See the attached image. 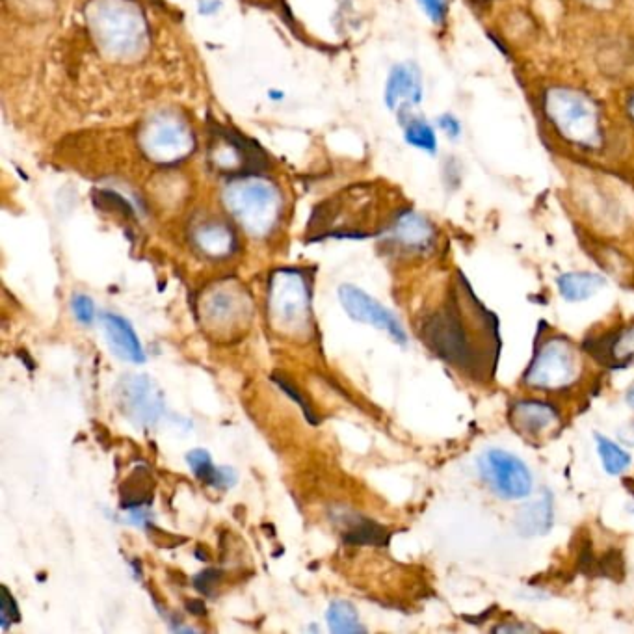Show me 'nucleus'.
<instances>
[{
  "mask_svg": "<svg viewBox=\"0 0 634 634\" xmlns=\"http://www.w3.org/2000/svg\"><path fill=\"white\" fill-rule=\"evenodd\" d=\"M473 292L469 289L467 292V307H458V300H452L450 304L441 307L436 313H432L430 317L423 322L424 343L428 344V348L441 357L443 361L450 363L452 367L467 372L469 376L478 378V372L482 376H486V369L495 370L497 361H493L488 354H484L482 350H478V346H491L495 350H501V346L480 341L476 337H471L469 328H467V313H469V305H471Z\"/></svg>",
  "mask_w": 634,
  "mask_h": 634,
  "instance_id": "nucleus-1",
  "label": "nucleus"
},
{
  "mask_svg": "<svg viewBox=\"0 0 634 634\" xmlns=\"http://www.w3.org/2000/svg\"><path fill=\"white\" fill-rule=\"evenodd\" d=\"M86 21L93 41L108 58L131 62L146 54L149 27L133 0H92L86 6Z\"/></svg>",
  "mask_w": 634,
  "mask_h": 634,
  "instance_id": "nucleus-2",
  "label": "nucleus"
},
{
  "mask_svg": "<svg viewBox=\"0 0 634 634\" xmlns=\"http://www.w3.org/2000/svg\"><path fill=\"white\" fill-rule=\"evenodd\" d=\"M543 114L556 136L581 151L595 153L605 146L601 106L590 93L571 86H553L543 93Z\"/></svg>",
  "mask_w": 634,
  "mask_h": 634,
  "instance_id": "nucleus-3",
  "label": "nucleus"
},
{
  "mask_svg": "<svg viewBox=\"0 0 634 634\" xmlns=\"http://www.w3.org/2000/svg\"><path fill=\"white\" fill-rule=\"evenodd\" d=\"M224 203L253 237H265L279 222L283 199L278 186L257 177L229 181L225 186Z\"/></svg>",
  "mask_w": 634,
  "mask_h": 634,
  "instance_id": "nucleus-4",
  "label": "nucleus"
},
{
  "mask_svg": "<svg viewBox=\"0 0 634 634\" xmlns=\"http://www.w3.org/2000/svg\"><path fill=\"white\" fill-rule=\"evenodd\" d=\"M268 315L285 335H305L311 328V292L298 270H278L268 287Z\"/></svg>",
  "mask_w": 634,
  "mask_h": 634,
  "instance_id": "nucleus-5",
  "label": "nucleus"
},
{
  "mask_svg": "<svg viewBox=\"0 0 634 634\" xmlns=\"http://www.w3.org/2000/svg\"><path fill=\"white\" fill-rule=\"evenodd\" d=\"M138 140L147 159L160 166L185 160L196 147L192 129L173 112H159L147 119Z\"/></svg>",
  "mask_w": 634,
  "mask_h": 634,
  "instance_id": "nucleus-6",
  "label": "nucleus"
},
{
  "mask_svg": "<svg viewBox=\"0 0 634 634\" xmlns=\"http://www.w3.org/2000/svg\"><path fill=\"white\" fill-rule=\"evenodd\" d=\"M581 359L575 346L566 337L556 335L543 341L525 374V384L534 389L556 391L577 380Z\"/></svg>",
  "mask_w": 634,
  "mask_h": 634,
  "instance_id": "nucleus-7",
  "label": "nucleus"
},
{
  "mask_svg": "<svg viewBox=\"0 0 634 634\" xmlns=\"http://www.w3.org/2000/svg\"><path fill=\"white\" fill-rule=\"evenodd\" d=\"M478 471L489 488L506 501L527 499L534 489L529 467L506 450H486L478 458Z\"/></svg>",
  "mask_w": 634,
  "mask_h": 634,
  "instance_id": "nucleus-8",
  "label": "nucleus"
},
{
  "mask_svg": "<svg viewBox=\"0 0 634 634\" xmlns=\"http://www.w3.org/2000/svg\"><path fill=\"white\" fill-rule=\"evenodd\" d=\"M118 402L123 415L138 426H151L164 413L162 391L144 374H127L119 380Z\"/></svg>",
  "mask_w": 634,
  "mask_h": 634,
  "instance_id": "nucleus-9",
  "label": "nucleus"
},
{
  "mask_svg": "<svg viewBox=\"0 0 634 634\" xmlns=\"http://www.w3.org/2000/svg\"><path fill=\"white\" fill-rule=\"evenodd\" d=\"M339 302L348 313V317L354 318L356 322H365L378 330L387 331L391 339L402 346L408 343V335L400 320L387 307L370 298L367 292L357 289L354 285H341Z\"/></svg>",
  "mask_w": 634,
  "mask_h": 634,
  "instance_id": "nucleus-10",
  "label": "nucleus"
},
{
  "mask_svg": "<svg viewBox=\"0 0 634 634\" xmlns=\"http://www.w3.org/2000/svg\"><path fill=\"white\" fill-rule=\"evenodd\" d=\"M211 157L214 166L224 172H255L261 168L257 164H265L263 153L251 146V142L227 131L216 138Z\"/></svg>",
  "mask_w": 634,
  "mask_h": 634,
  "instance_id": "nucleus-11",
  "label": "nucleus"
},
{
  "mask_svg": "<svg viewBox=\"0 0 634 634\" xmlns=\"http://www.w3.org/2000/svg\"><path fill=\"white\" fill-rule=\"evenodd\" d=\"M423 99V79L415 64H398L391 69L385 84V105L397 112H408Z\"/></svg>",
  "mask_w": 634,
  "mask_h": 634,
  "instance_id": "nucleus-12",
  "label": "nucleus"
},
{
  "mask_svg": "<svg viewBox=\"0 0 634 634\" xmlns=\"http://www.w3.org/2000/svg\"><path fill=\"white\" fill-rule=\"evenodd\" d=\"M389 237L402 250H432L436 244V227L423 214L415 211H404L398 214L389 229Z\"/></svg>",
  "mask_w": 634,
  "mask_h": 634,
  "instance_id": "nucleus-13",
  "label": "nucleus"
},
{
  "mask_svg": "<svg viewBox=\"0 0 634 634\" xmlns=\"http://www.w3.org/2000/svg\"><path fill=\"white\" fill-rule=\"evenodd\" d=\"M510 423L523 436L542 437L558 424V410L543 400H517L510 410Z\"/></svg>",
  "mask_w": 634,
  "mask_h": 634,
  "instance_id": "nucleus-14",
  "label": "nucleus"
},
{
  "mask_svg": "<svg viewBox=\"0 0 634 634\" xmlns=\"http://www.w3.org/2000/svg\"><path fill=\"white\" fill-rule=\"evenodd\" d=\"M103 328H105L106 343L119 359L129 363L146 361V352L127 318L119 317L114 313H105Z\"/></svg>",
  "mask_w": 634,
  "mask_h": 634,
  "instance_id": "nucleus-15",
  "label": "nucleus"
},
{
  "mask_svg": "<svg viewBox=\"0 0 634 634\" xmlns=\"http://www.w3.org/2000/svg\"><path fill=\"white\" fill-rule=\"evenodd\" d=\"M194 244L207 257L220 259V257H227L229 253L235 251L237 238L227 225L218 222V220H211V222H203L196 227Z\"/></svg>",
  "mask_w": 634,
  "mask_h": 634,
  "instance_id": "nucleus-16",
  "label": "nucleus"
},
{
  "mask_svg": "<svg viewBox=\"0 0 634 634\" xmlns=\"http://www.w3.org/2000/svg\"><path fill=\"white\" fill-rule=\"evenodd\" d=\"M555 510L553 497L547 493L542 499L527 504L516 519V529L521 536H542L553 527Z\"/></svg>",
  "mask_w": 634,
  "mask_h": 634,
  "instance_id": "nucleus-17",
  "label": "nucleus"
},
{
  "mask_svg": "<svg viewBox=\"0 0 634 634\" xmlns=\"http://www.w3.org/2000/svg\"><path fill=\"white\" fill-rule=\"evenodd\" d=\"M186 462L190 465L192 473L198 476L201 482H205L207 486H212V488H231L237 482V476L233 473V469L216 467L207 450L196 449L188 452Z\"/></svg>",
  "mask_w": 634,
  "mask_h": 634,
  "instance_id": "nucleus-18",
  "label": "nucleus"
},
{
  "mask_svg": "<svg viewBox=\"0 0 634 634\" xmlns=\"http://www.w3.org/2000/svg\"><path fill=\"white\" fill-rule=\"evenodd\" d=\"M558 291L568 302H582L592 298L595 292L603 289L607 281L599 274L592 272H569L556 279Z\"/></svg>",
  "mask_w": 634,
  "mask_h": 634,
  "instance_id": "nucleus-19",
  "label": "nucleus"
},
{
  "mask_svg": "<svg viewBox=\"0 0 634 634\" xmlns=\"http://www.w3.org/2000/svg\"><path fill=\"white\" fill-rule=\"evenodd\" d=\"M343 540L346 543H352V545L384 547L389 542V532L382 525H378L376 521L356 516L344 532Z\"/></svg>",
  "mask_w": 634,
  "mask_h": 634,
  "instance_id": "nucleus-20",
  "label": "nucleus"
},
{
  "mask_svg": "<svg viewBox=\"0 0 634 634\" xmlns=\"http://www.w3.org/2000/svg\"><path fill=\"white\" fill-rule=\"evenodd\" d=\"M328 625L331 633H365V627L359 621L356 607L350 601H333L328 608Z\"/></svg>",
  "mask_w": 634,
  "mask_h": 634,
  "instance_id": "nucleus-21",
  "label": "nucleus"
},
{
  "mask_svg": "<svg viewBox=\"0 0 634 634\" xmlns=\"http://www.w3.org/2000/svg\"><path fill=\"white\" fill-rule=\"evenodd\" d=\"M634 359V324L625 330L610 333V350L607 365L610 369H620Z\"/></svg>",
  "mask_w": 634,
  "mask_h": 634,
  "instance_id": "nucleus-22",
  "label": "nucleus"
},
{
  "mask_svg": "<svg viewBox=\"0 0 634 634\" xmlns=\"http://www.w3.org/2000/svg\"><path fill=\"white\" fill-rule=\"evenodd\" d=\"M240 298L229 291H216L207 302V317L212 324H231V320L240 315Z\"/></svg>",
  "mask_w": 634,
  "mask_h": 634,
  "instance_id": "nucleus-23",
  "label": "nucleus"
},
{
  "mask_svg": "<svg viewBox=\"0 0 634 634\" xmlns=\"http://www.w3.org/2000/svg\"><path fill=\"white\" fill-rule=\"evenodd\" d=\"M404 134H406V142L410 146L417 147L421 151H426L430 155H434L437 151L436 131L432 129V125L423 118H410L404 125Z\"/></svg>",
  "mask_w": 634,
  "mask_h": 634,
  "instance_id": "nucleus-24",
  "label": "nucleus"
},
{
  "mask_svg": "<svg viewBox=\"0 0 634 634\" xmlns=\"http://www.w3.org/2000/svg\"><path fill=\"white\" fill-rule=\"evenodd\" d=\"M597 439V450L601 456L603 467L608 475H620L629 465H631V456L621 449L620 445L612 443L607 437L595 436Z\"/></svg>",
  "mask_w": 634,
  "mask_h": 634,
  "instance_id": "nucleus-25",
  "label": "nucleus"
},
{
  "mask_svg": "<svg viewBox=\"0 0 634 634\" xmlns=\"http://www.w3.org/2000/svg\"><path fill=\"white\" fill-rule=\"evenodd\" d=\"M272 380L276 382V385H279V389H281L283 393H287V395H289V397H291L292 400H294V402H296V404L304 410L305 419H307L309 423L317 426L318 417L315 415V411L311 410V406L307 404V400H305L304 395H302L300 391H296V387H294L287 378H283V376H274Z\"/></svg>",
  "mask_w": 634,
  "mask_h": 634,
  "instance_id": "nucleus-26",
  "label": "nucleus"
},
{
  "mask_svg": "<svg viewBox=\"0 0 634 634\" xmlns=\"http://www.w3.org/2000/svg\"><path fill=\"white\" fill-rule=\"evenodd\" d=\"M19 610L14 597L10 594V590L4 586L2 588V603H0V627L6 631L10 627V623L19 621Z\"/></svg>",
  "mask_w": 634,
  "mask_h": 634,
  "instance_id": "nucleus-27",
  "label": "nucleus"
},
{
  "mask_svg": "<svg viewBox=\"0 0 634 634\" xmlns=\"http://www.w3.org/2000/svg\"><path fill=\"white\" fill-rule=\"evenodd\" d=\"M73 313H75V317H77L80 324H84V326L93 324V320H95V307H93L92 298H88V296H84V294H77V296L73 298Z\"/></svg>",
  "mask_w": 634,
  "mask_h": 634,
  "instance_id": "nucleus-28",
  "label": "nucleus"
},
{
  "mask_svg": "<svg viewBox=\"0 0 634 634\" xmlns=\"http://www.w3.org/2000/svg\"><path fill=\"white\" fill-rule=\"evenodd\" d=\"M424 10V14L428 15V19L436 25H443L447 19V10H449V2L447 0H417Z\"/></svg>",
  "mask_w": 634,
  "mask_h": 634,
  "instance_id": "nucleus-29",
  "label": "nucleus"
},
{
  "mask_svg": "<svg viewBox=\"0 0 634 634\" xmlns=\"http://www.w3.org/2000/svg\"><path fill=\"white\" fill-rule=\"evenodd\" d=\"M218 581H220V571H216V569L203 571L194 577V584L201 594H211L212 588L216 586Z\"/></svg>",
  "mask_w": 634,
  "mask_h": 634,
  "instance_id": "nucleus-30",
  "label": "nucleus"
},
{
  "mask_svg": "<svg viewBox=\"0 0 634 634\" xmlns=\"http://www.w3.org/2000/svg\"><path fill=\"white\" fill-rule=\"evenodd\" d=\"M437 125L443 133L449 136L450 140H458L462 134V125H460L458 118L452 114H443L441 118L437 119Z\"/></svg>",
  "mask_w": 634,
  "mask_h": 634,
  "instance_id": "nucleus-31",
  "label": "nucleus"
},
{
  "mask_svg": "<svg viewBox=\"0 0 634 634\" xmlns=\"http://www.w3.org/2000/svg\"><path fill=\"white\" fill-rule=\"evenodd\" d=\"M530 629H532V627H527V625H501V627H495V631H499V633H504V631H506V633H512V631H514V633H516V631L527 633Z\"/></svg>",
  "mask_w": 634,
  "mask_h": 634,
  "instance_id": "nucleus-32",
  "label": "nucleus"
},
{
  "mask_svg": "<svg viewBox=\"0 0 634 634\" xmlns=\"http://www.w3.org/2000/svg\"><path fill=\"white\" fill-rule=\"evenodd\" d=\"M625 112H627V116L634 123V92L627 97V101H625Z\"/></svg>",
  "mask_w": 634,
  "mask_h": 634,
  "instance_id": "nucleus-33",
  "label": "nucleus"
},
{
  "mask_svg": "<svg viewBox=\"0 0 634 634\" xmlns=\"http://www.w3.org/2000/svg\"><path fill=\"white\" fill-rule=\"evenodd\" d=\"M581 2L588 4V6H594V8H607L614 0H581Z\"/></svg>",
  "mask_w": 634,
  "mask_h": 634,
  "instance_id": "nucleus-34",
  "label": "nucleus"
},
{
  "mask_svg": "<svg viewBox=\"0 0 634 634\" xmlns=\"http://www.w3.org/2000/svg\"><path fill=\"white\" fill-rule=\"evenodd\" d=\"M199 605H201V603H188V610L194 612V614H205V608H199Z\"/></svg>",
  "mask_w": 634,
  "mask_h": 634,
  "instance_id": "nucleus-35",
  "label": "nucleus"
},
{
  "mask_svg": "<svg viewBox=\"0 0 634 634\" xmlns=\"http://www.w3.org/2000/svg\"><path fill=\"white\" fill-rule=\"evenodd\" d=\"M627 404H629V406H631V408H633L634 410V385L633 387H629V391H627Z\"/></svg>",
  "mask_w": 634,
  "mask_h": 634,
  "instance_id": "nucleus-36",
  "label": "nucleus"
},
{
  "mask_svg": "<svg viewBox=\"0 0 634 634\" xmlns=\"http://www.w3.org/2000/svg\"><path fill=\"white\" fill-rule=\"evenodd\" d=\"M476 2H482V0H476Z\"/></svg>",
  "mask_w": 634,
  "mask_h": 634,
  "instance_id": "nucleus-37",
  "label": "nucleus"
}]
</instances>
